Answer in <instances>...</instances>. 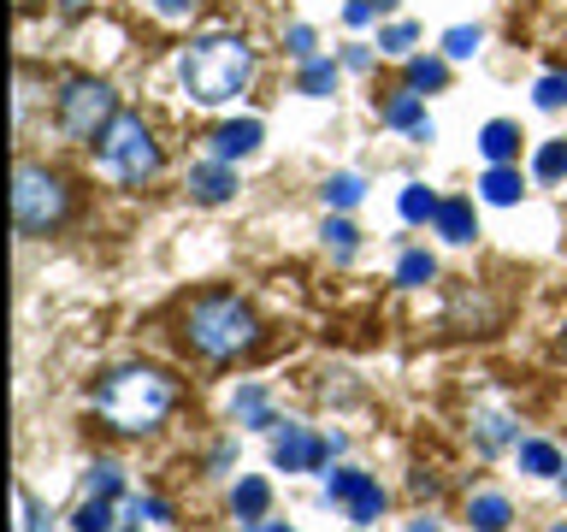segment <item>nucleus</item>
Masks as SVG:
<instances>
[{"label": "nucleus", "instance_id": "79ce46f5", "mask_svg": "<svg viewBox=\"0 0 567 532\" xmlns=\"http://www.w3.org/2000/svg\"><path fill=\"white\" fill-rule=\"evenodd\" d=\"M556 532H567V526H556Z\"/></svg>", "mask_w": 567, "mask_h": 532}, {"label": "nucleus", "instance_id": "e433bc0d", "mask_svg": "<svg viewBox=\"0 0 567 532\" xmlns=\"http://www.w3.org/2000/svg\"><path fill=\"white\" fill-rule=\"evenodd\" d=\"M408 532H443V526L432 521V514H420V521H408Z\"/></svg>", "mask_w": 567, "mask_h": 532}, {"label": "nucleus", "instance_id": "f3484780", "mask_svg": "<svg viewBox=\"0 0 567 532\" xmlns=\"http://www.w3.org/2000/svg\"><path fill=\"white\" fill-rule=\"evenodd\" d=\"M437 231H443V237H450V243H473V202H467V195H455V202H443L437 207Z\"/></svg>", "mask_w": 567, "mask_h": 532}, {"label": "nucleus", "instance_id": "c03bdc74", "mask_svg": "<svg viewBox=\"0 0 567 532\" xmlns=\"http://www.w3.org/2000/svg\"><path fill=\"white\" fill-rule=\"evenodd\" d=\"M561 337H567V331H561Z\"/></svg>", "mask_w": 567, "mask_h": 532}, {"label": "nucleus", "instance_id": "f704fd0d", "mask_svg": "<svg viewBox=\"0 0 567 532\" xmlns=\"http://www.w3.org/2000/svg\"><path fill=\"white\" fill-rule=\"evenodd\" d=\"M372 7H379V0H349V7H343V24H354V30L372 24Z\"/></svg>", "mask_w": 567, "mask_h": 532}, {"label": "nucleus", "instance_id": "f8f14e48", "mask_svg": "<svg viewBox=\"0 0 567 532\" xmlns=\"http://www.w3.org/2000/svg\"><path fill=\"white\" fill-rule=\"evenodd\" d=\"M384 124H390V131H408V136H420L432 119H425V106H420V95H414V89H402V95H390V101H384Z\"/></svg>", "mask_w": 567, "mask_h": 532}, {"label": "nucleus", "instance_id": "412c9836", "mask_svg": "<svg viewBox=\"0 0 567 532\" xmlns=\"http://www.w3.org/2000/svg\"><path fill=\"white\" fill-rule=\"evenodd\" d=\"M331 89H337V65L331 60H301V95L326 101Z\"/></svg>", "mask_w": 567, "mask_h": 532}, {"label": "nucleus", "instance_id": "393cba45", "mask_svg": "<svg viewBox=\"0 0 567 532\" xmlns=\"http://www.w3.org/2000/svg\"><path fill=\"white\" fill-rule=\"evenodd\" d=\"M478 42H485V35H478V24H455L450 35H443V53H450V60H473Z\"/></svg>", "mask_w": 567, "mask_h": 532}, {"label": "nucleus", "instance_id": "dca6fc26", "mask_svg": "<svg viewBox=\"0 0 567 532\" xmlns=\"http://www.w3.org/2000/svg\"><path fill=\"white\" fill-rule=\"evenodd\" d=\"M478 190H485V202H496V207H514L526 195V184H520V172H514V166H491L485 177H478Z\"/></svg>", "mask_w": 567, "mask_h": 532}, {"label": "nucleus", "instance_id": "f03ea898", "mask_svg": "<svg viewBox=\"0 0 567 532\" xmlns=\"http://www.w3.org/2000/svg\"><path fill=\"white\" fill-rule=\"evenodd\" d=\"M248 78H255V53H248L243 35H202V42L184 48V89L202 106L237 101Z\"/></svg>", "mask_w": 567, "mask_h": 532}, {"label": "nucleus", "instance_id": "b1692460", "mask_svg": "<svg viewBox=\"0 0 567 532\" xmlns=\"http://www.w3.org/2000/svg\"><path fill=\"white\" fill-rule=\"evenodd\" d=\"M443 83H450L443 60H408V89H443Z\"/></svg>", "mask_w": 567, "mask_h": 532}, {"label": "nucleus", "instance_id": "2f4dec72", "mask_svg": "<svg viewBox=\"0 0 567 532\" xmlns=\"http://www.w3.org/2000/svg\"><path fill=\"white\" fill-rule=\"evenodd\" d=\"M131 521H172V509L159 497H131Z\"/></svg>", "mask_w": 567, "mask_h": 532}, {"label": "nucleus", "instance_id": "7ed1b4c3", "mask_svg": "<svg viewBox=\"0 0 567 532\" xmlns=\"http://www.w3.org/2000/svg\"><path fill=\"white\" fill-rule=\"evenodd\" d=\"M189 344L207 355V361H230V355H243V349H255V337H260V319L248 301L237 296H202L189 308Z\"/></svg>", "mask_w": 567, "mask_h": 532}, {"label": "nucleus", "instance_id": "2eb2a0df", "mask_svg": "<svg viewBox=\"0 0 567 532\" xmlns=\"http://www.w3.org/2000/svg\"><path fill=\"white\" fill-rule=\"evenodd\" d=\"M508 521H514V509H508V497H496V491H485V497L467 503V526L473 532H503Z\"/></svg>", "mask_w": 567, "mask_h": 532}, {"label": "nucleus", "instance_id": "5701e85b", "mask_svg": "<svg viewBox=\"0 0 567 532\" xmlns=\"http://www.w3.org/2000/svg\"><path fill=\"white\" fill-rule=\"evenodd\" d=\"M78 532H113V497H89V503L71 514Z\"/></svg>", "mask_w": 567, "mask_h": 532}, {"label": "nucleus", "instance_id": "a878e982", "mask_svg": "<svg viewBox=\"0 0 567 532\" xmlns=\"http://www.w3.org/2000/svg\"><path fill=\"white\" fill-rule=\"evenodd\" d=\"M396 278H402V284H432V278H437V260L420 255V248H408L402 266H396Z\"/></svg>", "mask_w": 567, "mask_h": 532}, {"label": "nucleus", "instance_id": "39448f33", "mask_svg": "<svg viewBox=\"0 0 567 532\" xmlns=\"http://www.w3.org/2000/svg\"><path fill=\"white\" fill-rule=\"evenodd\" d=\"M12 219H18V231H48V225H60L65 219V184L53 172H42V166H18V177H12Z\"/></svg>", "mask_w": 567, "mask_h": 532}, {"label": "nucleus", "instance_id": "c85d7f7f", "mask_svg": "<svg viewBox=\"0 0 567 532\" xmlns=\"http://www.w3.org/2000/svg\"><path fill=\"white\" fill-rule=\"evenodd\" d=\"M319 237H326V248H337V260H349V255H354V237H361V231H354L349 219H326V231H319Z\"/></svg>", "mask_w": 567, "mask_h": 532}, {"label": "nucleus", "instance_id": "37998d69", "mask_svg": "<svg viewBox=\"0 0 567 532\" xmlns=\"http://www.w3.org/2000/svg\"><path fill=\"white\" fill-rule=\"evenodd\" d=\"M24 7H30V0H24Z\"/></svg>", "mask_w": 567, "mask_h": 532}, {"label": "nucleus", "instance_id": "72a5a7b5", "mask_svg": "<svg viewBox=\"0 0 567 532\" xmlns=\"http://www.w3.org/2000/svg\"><path fill=\"white\" fill-rule=\"evenodd\" d=\"M284 42H290L296 60H313V30H308V24H290V35H284Z\"/></svg>", "mask_w": 567, "mask_h": 532}, {"label": "nucleus", "instance_id": "c9c22d12", "mask_svg": "<svg viewBox=\"0 0 567 532\" xmlns=\"http://www.w3.org/2000/svg\"><path fill=\"white\" fill-rule=\"evenodd\" d=\"M189 7H195V0H154V12H159V18H184Z\"/></svg>", "mask_w": 567, "mask_h": 532}, {"label": "nucleus", "instance_id": "aec40b11", "mask_svg": "<svg viewBox=\"0 0 567 532\" xmlns=\"http://www.w3.org/2000/svg\"><path fill=\"white\" fill-rule=\"evenodd\" d=\"M396 207H402V219H408V225H425V219H437V207H443V202H437V195L425 190V184H408Z\"/></svg>", "mask_w": 567, "mask_h": 532}, {"label": "nucleus", "instance_id": "bb28decb", "mask_svg": "<svg viewBox=\"0 0 567 532\" xmlns=\"http://www.w3.org/2000/svg\"><path fill=\"white\" fill-rule=\"evenodd\" d=\"M538 177L544 184H561L567 177V142H544L538 149Z\"/></svg>", "mask_w": 567, "mask_h": 532}, {"label": "nucleus", "instance_id": "423d86ee", "mask_svg": "<svg viewBox=\"0 0 567 532\" xmlns=\"http://www.w3.org/2000/svg\"><path fill=\"white\" fill-rule=\"evenodd\" d=\"M118 119V106H113V89L95 83V78H78V83H65V95H60V124L78 142H101L106 136V124Z\"/></svg>", "mask_w": 567, "mask_h": 532}, {"label": "nucleus", "instance_id": "a19ab883", "mask_svg": "<svg viewBox=\"0 0 567 532\" xmlns=\"http://www.w3.org/2000/svg\"><path fill=\"white\" fill-rule=\"evenodd\" d=\"M561 485H567V468H561Z\"/></svg>", "mask_w": 567, "mask_h": 532}, {"label": "nucleus", "instance_id": "cd10ccee", "mask_svg": "<svg viewBox=\"0 0 567 532\" xmlns=\"http://www.w3.org/2000/svg\"><path fill=\"white\" fill-rule=\"evenodd\" d=\"M118 491H124V473L113 461H95V468H89V497H118Z\"/></svg>", "mask_w": 567, "mask_h": 532}, {"label": "nucleus", "instance_id": "c756f323", "mask_svg": "<svg viewBox=\"0 0 567 532\" xmlns=\"http://www.w3.org/2000/svg\"><path fill=\"white\" fill-rule=\"evenodd\" d=\"M414 42H420L414 24H384V30H379V53H408Z\"/></svg>", "mask_w": 567, "mask_h": 532}, {"label": "nucleus", "instance_id": "1a4fd4ad", "mask_svg": "<svg viewBox=\"0 0 567 532\" xmlns=\"http://www.w3.org/2000/svg\"><path fill=\"white\" fill-rule=\"evenodd\" d=\"M189 195L195 202H207V207H219L237 195V172L225 166V160H207V166H189Z\"/></svg>", "mask_w": 567, "mask_h": 532}, {"label": "nucleus", "instance_id": "4c0bfd02", "mask_svg": "<svg viewBox=\"0 0 567 532\" xmlns=\"http://www.w3.org/2000/svg\"><path fill=\"white\" fill-rule=\"evenodd\" d=\"M248 532H290V526H278V521H248Z\"/></svg>", "mask_w": 567, "mask_h": 532}, {"label": "nucleus", "instance_id": "7c9ffc66", "mask_svg": "<svg viewBox=\"0 0 567 532\" xmlns=\"http://www.w3.org/2000/svg\"><path fill=\"white\" fill-rule=\"evenodd\" d=\"M18 514H24V532H53V521L30 503V491H24V485H18Z\"/></svg>", "mask_w": 567, "mask_h": 532}, {"label": "nucleus", "instance_id": "4468645a", "mask_svg": "<svg viewBox=\"0 0 567 532\" xmlns=\"http://www.w3.org/2000/svg\"><path fill=\"white\" fill-rule=\"evenodd\" d=\"M561 450L556 443H544V438H526L520 443V473H532V479H561Z\"/></svg>", "mask_w": 567, "mask_h": 532}, {"label": "nucleus", "instance_id": "473e14b6", "mask_svg": "<svg viewBox=\"0 0 567 532\" xmlns=\"http://www.w3.org/2000/svg\"><path fill=\"white\" fill-rule=\"evenodd\" d=\"M538 106H549V113L567 106V78H538Z\"/></svg>", "mask_w": 567, "mask_h": 532}, {"label": "nucleus", "instance_id": "4be33fe9", "mask_svg": "<svg viewBox=\"0 0 567 532\" xmlns=\"http://www.w3.org/2000/svg\"><path fill=\"white\" fill-rule=\"evenodd\" d=\"M319 195H326V207H354V202L367 195V184H361L354 172H331V177H326V190H319Z\"/></svg>", "mask_w": 567, "mask_h": 532}, {"label": "nucleus", "instance_id": "ddd939ff", "mask_svg": "<svg viewBox=\"0 0 567 532\" xmlns=\"http://www.w3.org/2000/svg\"><path fill=\"white\" fill-rule=\"evenodd\" d=\"M213 149H219V160H243V154H255V149H260V119H237V124H225V131L213 136Z\"/></svg>", "mask_w": 567, "mask_h": 532}, {"label": "nucleus", "instance_id": "9b49d317", "mask_svg": "<svg viewBox=\"0 0 567 532\" xmlns=\"http://www.w3.org/2000/svg\"><path fill=\"white\" fill-rule=\"evenodd\" d=\"M230 509H237V521L248 526V521H266V509H272V485L266 479H237V491H230Z\"/></svg>", "mask_w": 567, "mask_h": 532}, {"label": "nucleus", "instance_id": "20e7f679", "mask_svg": "<svg viewBox=\"0 0 567 532\" xmlns=\"http://www.w3.org/2000/svg\"><path fill=\"white\" fill-rule=\"evenodd\" d=\"M101 160H106V172H113L118 184H148V177L159 172V149H154L148 124H142L136 113H118L113 124H106Z\"/></svg>", "mask_w": 567, "mask_h": 532}, {"label": "nucleus", "instance_id": "6ab92c4d", "mask_svg": "<svg viewBox=\"0 0 567 532\" xmlns=\"http://www.w3.org/2000/svg\"><path fill=\"white\" fill-rule=\"evenodd\" d=\"M473 426H478V450H485V456H496V450H508V443H514V420L496 415V408H485Z\"/></svg>", "mask_w": 567, "mask_h": 532}, {"label": "nucleus", "instance_id": "58836bf2", "mask_svg": "<svg viewBox=\"0 0 567 532\" xmlns=\"http://www.w3.org/2000/svg\"><path fill=\"white\" fill-rule=\"evenodd\" d=\"M65 7H95V0H65Z\"/></svg>", "mask_w": 567, "mask_h": 532}, {"label": "nucleus", "instance_id": "f257e3e1", "mask_svg": "<svg viewBox=\"0 0 567 532\" xmlns=\"http://www.w3.org/2000/svg\"><path fill=\"white\" fill-rule=\"evenodd\" d=\"M172 402H177V385L159 367H118L95 385V415L113 432H154L172 415Z\"/></svg>", "mask_w": 567, "mask_h": 532}, {"label": "nucleus", "instance_id": "ea45409f", "mask_svg": "<svg viewBox=\"0 0 567 532\" xmlns=\"http://www.w3.org/2000/svg\"><path fill=\"white\" fill-rule=\"evenodd\" d=\"M379 7H396V0H379Z\"/></svg>", "mask_w": 567, "mask_h": 532}, {"label": "nucleus", "instance_id": "0eeeda50", "mask_svg": "<svg viewBox=\"0 0 567 532\" xmlns=\"http://www.w3.org/2000/svg\"><path fill=\"white\" fill-rule=\"evenodd\" d=\"M326 503L343 509L354 526H367L384 514V491H379V479L361 473V468H337V473H326Z\"/></svg>", "mask_w": 567, "mask_h": 532}, {"label": "nucleus", "instance_id": "a211bd4d", "mask_svg": "<svg viewBox=\"0 0 567 532\" xmlns=\"http://www.w3.org/2000/svg\"><path fill=\"white\" fill-rule=\"evenodd\" d=\"M230 415H237V426H278V420H272V402H266L260 385H243L237 402H230Z\"/></svg>", "mask_w": 567, "mask_h": 532}, {"label": "nucleus", "instance_id": "9d476101", "mask_svg": "<svg viewBox=\"0 0 567 532\" xmlns=\"http://www.w3.org/2000/svg\"><path fill=\"white\" fill-rule=\"evenodd\" d=\"M478 149H485L491 166H508L514 154H520V124H508V119H491L485 131H478Z\"/></svg>", "mask_w": 567, "mask_h": 532}, {"label": "nucleus", "instance_id": "6e6552de", "mask_svg": "<svg viewBox=\"0 0 567 532\" xmlns=\"http://www.w3.org/2000/svg\"><path fill=\"white\" fill-rule=\"evenodd\" d=\"M331 450H343V438H319V432H308V426H296V420H284L278 432H272V461H278L284 473L326 468Z\"/></svg>", "mask_w": 567, "mask_h": 532}]
</instances>
